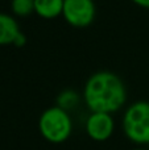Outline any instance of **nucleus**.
I'll use <instances>...</instances> for the list:
<instances>
[{
    "label": "nucleus",
    "instance_id": "9d476101",
    "mask_svg": "<svg viewBox=\"0 0 149 150\" xmlns=\"http://www.w3.org/2000/svg\"><path fill=\"white\" fill-rule=\"evenodd\" d=\"M25 44H26V37H25V34L21 32V33L18 34L17 37H16L15 42H13V46H16V47H23Z\"/></svg>",
    "mask_w": 149,
    "mask_h": 150
},
{
    "label": "nucleus",
    "instance_id": "1a4fd4ad",
    "mask_svg": "<svg viewBox=\"0 0 149 150\" xmlns=\"http://www.w3.org/2000/svg\"><path fill=\"white\" fill-rule=\"evenodd\" d=\"M11 11L15 16L26 17L34 13V0H12Z\"/></svg>",
    "mask_w": 149,
    "mask_h": 150
},
{
    "label": "nucleus",
    "instance_id": "7ed1b4c3",
    "mask_svg": "<svg viewBox=\"0 0 149 150\" xmlns=\"http://www.w3.org/2000/svg\"><path fill=\"white\" fill-rule=\"evenodd\" d=\"M126 137L136 145L149 144V101L139 100L127 107L123 116Z\"/></svg>",
    "mask_w": 149,
    "mask_h": 150
},
{
    "label": "nucleus",
    "instance_id": "f03ea898",
    "mask_svg": "<svg viewBox=\"0 0 149 150\" xmlns=\"http://www.w3.org/2000/svg\"><path fill=\"white\" fill-rule=\"evenodd\" d=\"M38 130L44 140L50 144H62L73 133V120L67 111L58 105L46 108L38 119Z\"/></svg>",
    "mask_w": 149,
    "mask_h": 150
},
{
    "label": "nucleus",
    "instance_id": "39448f33",
    "mask_svg": "<svg viewBox=\"0 0 149 150\" xmlns=\"http://www.w3.org/2000/svg\"><path fill=\"white\" fill-rule=\"evenodd\" d=\"M86 134L95 142L110 140L115 130V120L112 115L106 112H90L84 122Z\"/></svg>",
    "mask_w": 149,
    "mask_h": 150
},
{
    "label": "nucleus",
    "instance_id": "9b49d317",
    "mask_svg": "<svg viewBox=\"0 0 149 150\" xmlns=\"http://www.w3.org/2000/svg\"><path fill=\"white\" fill-rule=\"evenodd\" d=\"M132 3H135L136 5L141 8H145V9H149V0H131Z\"/></svg>",
    "mask_w": 149,
    "mask_h": 150
},
{
    "label": "nucleus",
    "instance_id": "20e7f679",
    "mask_svg": "<svg viewBox=\"0 0 149 150\" xmlns=\"http://www.w3.org/2000/svg\"><path fill=\"white\" fill-rule=\"evenodd\" d=\"M62 16L69 25L86 28L94 23L96 7L94 0H63Z\"/></svg>",
    "mask_w": 149,
    "mask_h": 150
},
{
    "label": "nucleus",
    "instance_id": "f8f14e48",
    "mask_svg": "<svg viewBox=\"0 0 149 150\" xmlns=\"http://www.w3.org/2000/svg\"><path fill=\"white\" fill-rule=\"evenodd\" d=\"M132 150H145V149H132Z\"/></svg>",
    "mask_w": 149,
    "mask_h": 150
},
{
    "label": "nucleus",
    "instance_id": "6e6552de",
    "mask_svg": "<svg viewBox=\"0 0 149 150\" xmlns=\"http://www.w3.org/2000/svg\"><path fill=\"white\" fill-rule=\"evenodd\" d=\"M79 104V95L73 90H63L57 98V105L70 112Z\"/></svg>",
    "mask_w": 149,
    "mask_h": 150
},
{
    "label": "nucleus",
    "instance_id": "0eeeda50",
    "mask_svg": "<svg viewBox=\"0 0 149 150\" xmlns=\"http://www.w3.org/2000/svg\"><path fill=\"white\" fill-rule=\"evenodd\" d=\"M63 0H34V13L45 20L62 15Z\"/></svg>",
    "mask_w": 149,
    "mask_h": 150
},
{
    "label": "nucleus",
    "instance_id": "f257e3e1",
    "mask_svg": "<svg viewBox=\"0 0 149 150\" xmlns=\"http://www.w3.org/2000/svg\"><path fill=\"white\" fill-rule=\"evenodd\" d=\"M83 100L90 112L115 113L127 103V88L119 75L111 71H98L87 79Z\"/></svg>",
    "mask_w": 149,
    "mask_h": 150
},
{
    "label": "nucleus",
    "instance_id": "423d86ee",
    "mask_svg": "<svg viewBox=\"0 0 149 150\" xmlns=\"http://www.w3.org/2000/svg\"><path fill=\"white\" fill-rule=\"evenodd\" d=\"M20 33L21 29L16 18L8 13L0 12V46L13 45Z\"/></svg>",
    "mask_w": 149,
    "mask_h": 150
}]
</instances>
